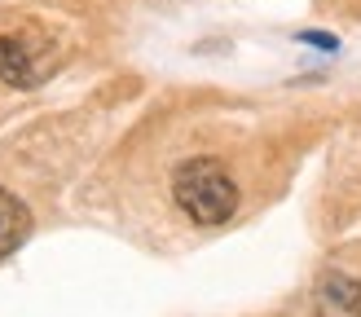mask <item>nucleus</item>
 Segmentation results:
<instances>
[{"label":"nucleus","instance_id":"5","mask_svg":"<svg viewBox=\"0 0 361 317\" xmlns=\"http://www.w3.org/2000/svg\"><path fill=\"white\" fill-rule=\"evenodd\" d=\"M300 40H304V44H313V49H326V53L339 49V40H335V35H326V31H300Z\"/></svg>","mask_w":361,"mask_h":317},{"label":"nucleus","instance_id":"2","mask_svg":"<svg viewBox=\"0 0 361 317\" xmlns=\"http://www.w3.org/2000/svg\"><path fill=\"white\" fill-rule=\"evenodd\" d=\"M53 70V49L40 31H5L0 35V84L35 88Z\"/></svg>","mask_w":361,"mask_h":317},{"label":"nucleus","instance_id":"1","mask_svg":"<svg viewBox=\"0 0 361 317\" xmlns=\"http://www.w3.org/2000/svg\"><path fill=\"white\" fill-rule=\"evenodd\" d=\"M172 199L194 225H225L238 211V185L216 158H185L172 172Z\"/></svg>","mask_w":361,"mask_h":317},{"label":"nucleus","instance_id":"4","mask_svg":"<svg viewBox=\"0 0 361 317\" xmlns=\"http://www.w3.org/2000/svg\"><path fill=\"white\" fill-rule=\"evenodd\" d=\"M27 234H31V211H27V203L13 199V194L0 185V260L13 256L18 247L27 242Z\"/></svg>","mask_w":361,"mask_h":317},{"label":"nucleus","instance_id":"3","mask_svg":"<svg viewBox=\"0 0 361 317\" xmlns=\"http://www.w3.org/2000/svg\"><path fill=\"white\" fill-rule=\"evenodd\" d=\"M313 313L317 317H361V282L344 269L322 273L313 291Z\"/></svg>","mask_w":361,"mask_h":317}]
</instances>
